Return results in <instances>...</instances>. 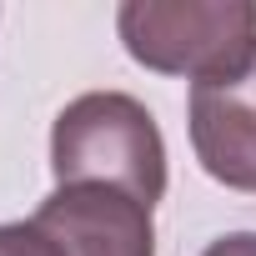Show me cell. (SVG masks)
<instances>
[{"mask_svg": "<svg viewBox=\"0 0 256 256\" xmlns=\"http://www.w3.org/2000/svg\"><path fill=\"white\" fill-rule=\"evenodd\" d=\"M191 146L211 181L256 196V50L191 86Z\"/></svg>", "mask_w": 256, "mask_h": 256, "instance_id": "obj_3", "label": "cell"}, {"mask_svg": "<svg viewBox=\"0 0 256 256\" xmlns=\"http://www.w3.org/2000/svg\"><path fill=\"white\" fill-rule=\"evenodd\" d=\"M120 46L156 76L211 80L256 50L251 0H126L116 10Z\"/></svg>", "mask_w": 256, "mask_h": 256, "instance_id": "obj_2", "label": "cell"}, {"mask_svg": "<svg viewBox=\"0 0 256 256\" xmlns=\"http://www.w3.org/2000/svg\"><path fill=\"white\" fill-rule=\"evenodd\" d=\"M201 256H256V231H231V236H216Z\"/></svg>", "mask_w": 256, "mask_h": 256, "instance_id": "obj_6", "label": "cell"}, {"mask_svg": "<svg viewBox=\"0 0 256 256\" xmlns=\"http://www.w3.org/2000/svg\"><path fill=\"white\" fill-rule=\"evenodd\" d=\"M56 186H110L146 206L166 196V141L156 116L126 90H86L50 126Z\"/></svg>", "mask_w": 256, "mask_h": 256, "instance_id": "obj_1", "label": "cell"}, {"mask_svg": "<svg viewBox=\"0 0 256 256\" xmlns=\"http://www.w3.org/2000/svg\"><path fill=\"white\" fill-rule=\"evenodd\" d=\"M0 256H66L36 221H10L0 226Z\"/></svg>", "mask_w": 256, "mask_h": 256, "instance_id": "obj_5", "label": "cell"}, {"mask_svg": "<svg viewBox=\"0 0 256 256\" xmlns=\"http://www.w3.org/2000/svg\"><path fill=\"white\" fill-rule=\"evenodd\" d=\"M30 221L66 256H156L151 206L110 186H56Z\"/></svg>", "mask_w": 256, "mask_h": 256, "instance_id": "obj_4", "label": "cell"}]
</instances>
